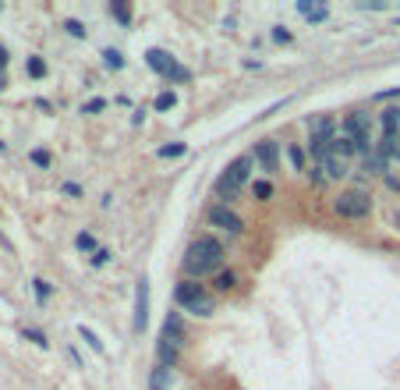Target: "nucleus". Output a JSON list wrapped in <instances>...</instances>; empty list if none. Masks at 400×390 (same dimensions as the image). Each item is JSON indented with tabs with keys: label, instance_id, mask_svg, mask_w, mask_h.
I'll return each instance as SVG.
<instances>
[{
	"label": "nucleus",
	"instance_id": "obj_36",
	"mask_svg": "<svg viewBox=\"0 0 400 390\" xmlns=\"http://www.w3.org/2000/svg\"><path fill=\"white\" fill-rule=\"evenodd\" d=\"M386 185H390L393 192H400V174H386Z\"/></svg>",
	"mask_w": 400,
	"mask_h": 390
},
{
	"label": "nucleus",
	"instance_id": "obj_9",
	"mask_svg": "<svg viewBox=\"0 0 400 390\" xmlns=\"http://www.w3.org/2000/svg\"><path fill=\"white\" fill-rule=\"evenodd\" d=\"M255 163L266 170V174H276L280 170V145H276L273 139H262V142H255Z\"/></svg>",
	"mask_w": 400,
	"mask_h": 390
},
{
	"label": "nucleus",
	"instance_id": "obj_34",
	"mask_svg": "<svg viewBox=\"0 0 400 390\" xmlns=\"http://www.w3.org/2000/svg\"><path fill=\"white\" fill-rule=\"evenodd\" d=\"M273 39H276V43H287V39H291V33H287V28L280 25V28H276V33H273Z\"/></svg>",
	"mask_w": 400,
	"mask_h": 390
},
{
	"label": "nucleus",
	"instance_id": "obj_30",
	"mask_svg": "<svg viewBox=\"0 0 400 390\" xmlns=\"http://www.w3.org/2000/svg\"><path fill=\"white\" fill-rule=\"evenodd\" d=\"M25 337L33 341V344H39V348H46V337L39 334V330H25Z\"/></svg>",
	"mask_w": 400,
	"mask_h": 390
},
{
	"label": "nucleus",
	"instance_id": "obj_7",
	"mask_svg": "<svg viewBox=\"0 0 400 390\" xmlns=\"http://www.w3.org/2000/svg\"><path fill=\"white\" fill-rule=\"evenodd\" d=\"M340 135H347L361 153H372V135H368V121H365V114H347L344 117V125H340Z\"/></svg>",
	"mask_w": 400,
	"mask_h": 390
},
{
	"label": "nucleus",
	"instance_id": "obj_21",
	"mask_svg": "<svg viewBox=\"0 0 400 390\" xmlns=\"http://www.w3.org/2000/svg\"><path fill=\"white\" fill-rule=\"evenodd\" d=\"M103 61H107V68H125V57H120V50H103Z\"/></svg>",
	"mask_w": 400,
	"mask_h": 390
},
{
	"label": "nucleus",
	"instance_id": "obj_1",
	"mask_svg": "<svg viewBox=\"0 0 400 390\" xmlns=\"http://www.w3.org/2000/svg\"><path fill=\"white\" fill-rule=\"evenodd\" d=\"M224 263H227V249L212 234H202L184 252V274H188V281H202L209 274H220Z\"/></svg>",
	"mask_w": 400,
	"mask_h": 390
},
{
	"label": "nucleus",
	"instance_id": "obj_27",
	"mask_svg": "<svg viewBox=\"0 0 400 390\" xmlns=\"http://www.w3.org/2000/svg\"><path fill=\"white\" fill-rule=\"evenodd\" d=\"M64 28H68V33H71L75 39H85V25H82V21H75V18H71V21H64Z\"/></svg>",
	"mask_w": 400,
	"mask_h": 390
},
{
	"label": "nucleus",
	"instance_id": "obj_14",
	"mask_svg": "<svg viewBox=\"0 0 400 390\" xmlns=\"http://www.w3.org/2000/svg\"><path fill=\"white\" fill-rule=\"evenodd\" d=\"M376 153L390 163V160H400V145H397V139H383V142L376 145Z\"/></svg>",
	"mask_w": 400,
	"mask_h": 390
},
{
	"label": "nucleus",
	"instance_id": "obj_20",
	"mask_svg": "<svg viewBox=\"0 0 400 390\" xmlns=\"http://www.w3.org/2000/svg\"><path fill=\"white\" fill-rule=\"evenodd\" d=\"M252 195H255L259 202H266V199L273 195V185H269V181H255V185H252Z\"/></svg>",
	"mask_w": 400,
	"mask_h": 390
},
{
	"label": "nucleus",
	"instance_id": "obj_38",
	"mask_svg": "<svg viewBox=\"0 0 400 390\" xmlns=\"http://www.w3.org/2000/svg\"><path fill=\"white\" fill-rule=\"evenodd\" d=\"M8 85V78H4V71H0V89H4Z\"/></svg>",
	"mask_w": 400,
	"mask_h": 390
},
{
	"label": "nucleus",
	"instance_id": "obj_22",
	"mask_svg": "<svg viewBox=\"0 0 400 390\" xmlns=\"http://www.w3.org/2000/svg\"><path fill=\"white\" fill-rule=\"evenodd\" d=\"M25 68H28V75H33V78H43V75H46V64L39 61V57H28Z\"/></svg>",
	"mask_w": 400,
	"mask_h": 390
},
{
	"label": "nucleus",
	"instance_id": "obj_25",
	"mask_svg": "<svg viewBox=\"0 0 400 390\" xmlns=\"http://www.w3.org/2000/svg\"><path fill=\"white\" fill-rule=\"evenodd\" d=\"M110 15H113V18H117V21H125V25H128V21H131V11H128V8H125V4H110Z\"/></svg>",
	"mask_w": 400,
	"mask_h": 390
},
{
	"label": "nucleus",
	"instance_id": "obj_35",
	"mask_svg": "<svg viewBox=\"0 0 400 390\" xmlns=\"http://www.w3.org/2000/svg\"><path fill=\"white\" fill-rule=\"evenodd\" d=\"M107 107V100H92L89 107H85V114H96V110H103Z\"/></svg>",
	"mask_w": 400,
	"mask_h": 390
},
{
	"label": "nucleus",
	"instance_id": "obj_12",
	"mask_svg": "<svg viewBox=\"0 0 400 390\" xmlns=\"http://www.w3.org/2000/svg\"><path fill=\"white\" fill-rule=\"evenodd\" d=\"M319 167L326 170V177H329V181H340V177H347V174H351L347 160H340V157H333V153H329V157H326V160H322Z\"/></svg>",
	"mask_w": 400,
	"mask_h": 390
},
{
	"label": "nucleus",
	"instance_id": "obj_31",
	"mask_svg": "<svg viewBox=\"0 0 400 390\" xmlns=\"http://www.w3.org/2000/svg\"><path fill=\"white\" fill-rule=\"evenodd\" d=\"M33 163H39V167H50V153H43V149H36V153H33Z\"/></svg>",
	"mask_w": 400,
	"mask_h": 390
},
{
	"label": "nucleus",
	"instance_id": "obj_37",
	"mask_svg": "<svg viewBox=\"0 0 400 390\" xmlns=\"http://www.w3.org/2000/svg\"><path fill=\"white\" fill-rule=\"evenodd\" d=\"M8 68V46H0V71Z\"/></svg>",
	"mask_w": 400,
	"mask_h": 390
},
{
	"label": "nucleus",
	"instance_id": "obj_3",
	"mask_svg": "<svg viewBox=\"0 0 400 390\" xmlns=\"http://www.w3.org/2000/svg\"><path fill=\"white\" fill-rule=\"evenodd\" d=\"M174 302H177L184 312L202 316V319H209L212 312H217V298H212L199 281H188V277H184V281L174 287Z\"/></svg>",
	"mask_w": 400,
	"mask_h": 390
},
{
	"label": "nucleus",
	"instance_id": "obj_29",
	"mask_svg": "<svg viewBox=\"0 0 400 390\" xmlns=\"http://www.w3.org/2000/svg\"><path fill=\"white\" fill-rule=\"evenodd\" d=\"M309 181H312V185H322V181H326V170H322L319 163H316V167L309 170Z\"/></svg>",
	"mask_w": 400,
	"mask_h": 390
},
{
	"label": "nucleus",
	"instance_id": "obj_19",
	"mask_svg": "<svg viewBox=\"0 0 400 390\" xmlns=\"http://www.w3.org/2000/svg\"><path fill=\"white\" fill-rule=\"evenodd\" d=\"M287 160L294 170H304V149L301 145H287Z\"/></svg>",
	"mask_w": 400,
	"mask_h": 390
},
{
	"label": "nucleus",
	"instance_id": "obj_11",
	"mask_svg": "<svg viewBox=\"0 0 400 390\" xmlns=\"http://www.w3.org/2000/svg\"><path fill=\"white\" fill-rule=\"evenodd\" d=\"M379 128H383V139H397L400 135V107H386L379 114Z\"/></svg>",
	"mask_w": 400,
	"mask_h": 390
},
{
	"label": "nucleus",
	"instance_id": "obj_32",
	"mask_svg": "<svg viewBox=\"0 0 400 390\" xmlns=\"http://www.w3.org/2000/svg\"><path fill=\"white\" fill-rule=\"evenodd\" d=\"M107 259H110V252H107V249H96V256H92V266H103Z\"/></svg>",
	"mask_w": 400,
	"mask_h": 390
},
{
	"label": "nucleus",
	"instance_id": "obj_24",
	"mask_svg": "<svg viewBox=\"0 0 400 390\" xmlns=\"http://www.w3.org/2000/svg\"><path fill=\"white\" fill-rule=\"evenodd\" d=\"M174 103H177V96H174V93H160V96H156V103H152V107H156V110H170Z\"/></svg>",
	"mask_w": 400,
	"mask_h": 390
},
{
	"label": "nucleus",
	"instance_id": "obj_28",
	"mask_svg": "<svg viewBox=\"0 0 400 390\" xmlns=\"http://www.w3.org/2000/svg\"><path fill=\"white\" fill-rule=\"evenodd\" d=\"M33 287H36V298H39V302H46V298H50V284H46V281H33Z\"/></svg>",
	"mask_w": 400,
	"mask_h": 390
},
{
	"label": "nucleus",
	"instance_id": "obj_13",
	"mask_svg": "<svg viewBox=\"0 0 400 390\" xmlns=\"http://www.w3.org/2000/svg\"><path fill=\"white\" fill-rule=\"evenodd\" d=\"M354 153H358V145H354L347 135H336V139H333V157H340V160H351Z\"/></svg>",
	"mask_w": 400,
	"mask_h": 390
},
{
	"label": "nucleus",
	"instance_id": "obj_15",
	"mask_svg": "<svg viewBox=\"0 0 400 390\" xmlns=\"http://www.w3.org/2000/svg\"><path fill=\"white\" fill-rule=\"evenodd\" d=\"M365 170H368V174H390V170H386V160L376 153V149H372V153H365Z\"/></svg>",
	"mask_w": 400,
	"mask_h": 390
},
{
	"label": "nucleus",
	"instance_id": "obj_5",
	"mask_svg": "<svg viewBox=\"0 0 400 390\" xmlns=\"http://www.w3.org/2000/svg\"><path fill=\"white\" fill-rule=\"evenodd\" d=\"M333 213L344 217V220H365L368 213H372V195H368L365 188H347L333 199Z\"/></svg>",
	"mask_w": 400,
	"mask_h": 390
},
{
	"label": "nucleus",
	"instance_id": "obj_8",
	"mask_svg": "<svg viewBox=\"0 0 400 390\" xmlns=\"http://www.w3.org/2000/svg\"><path fill=\"white\" fill-rule=\"evenodd\" d=\"M206 220H209V227H220V231H227V234H244V220L234 213L230 206H224V202H217V206H209V213H206Z\"/></svg>",
	"mask_w": 400,
	"mask_h": 390
},
{
	"label": "nucleus",
	"instance_id": "obj_17",
	"mask_svg": "<svg viewBox=\"0 0 400 390\" xmlns=\"http://www.w3.org/2000/svg\"><path fill=\"white\" fill-rule=\"evenodd\" d=\"M234 284H237V274H234V269H220L217 281H212V287H217V291H230Z\"/></svg>",
	"mask_w": 400,
	"mask_h": 390
},
{
	"label": "nucleus",
	"instance_id": "obj_10",
	"mask_svg": "<svg viewBox=\"0 0 400 390\" xmlns=\"http://www.w3.org/2000/svg\"><path fill=\"white\" fill-rule=\"evenodd\" d=\"M145 323H149V281L142 277L135 287V330L138 334L145 330Z\"/></svg>",
	"mask_w": 400,
	"mask_h": 390
},
{
	"label": "nucleus",
	"instance_id": "obj_23",
	"mask_svg": "<svg viewBox=\"0 0 400 390\" xmlns=\"http://www.w3.org/2000/svg\"><path fill=\"white\" fill-rule=\"evenodd\" d=\"M75 245H78L82 252H92V249H96V238H92V234H85V231H82V234L75 238Z\"/></svg>",
	"mask_w": 400,
	"mask_h": 390
},
{
	"label": "nucleus",
	"instance_id": "obj_2",
	"mask_svg": "<svg viewBox=\"0 0 400 390\" xmlns=\"http://www.w3.org/2000/svg\"><path fill=\"white\" fill-rule=\"evenodd\" d=\"M252 167H255V157H237V160H230L227 167H224V174L217 177V195H220V202L224 206H230L234 199H237V192L248 185V177H252Z\"/></svg>",
	"mask_w": 400,
	"mask_h": 390
},
{
	"label": "nucleus",
	"instance_id": "obj_18",
	"mask_svg": "<svg viewBox=\"0 0 400 390\" xmlns=\"http://www.w3.org/2000/svg\"><path fill=\"white\" fill-rule=\"evenodd\" d=\"M78 334H82V341L92 348V351H96V355H107V348H103V341L96 337V334H92V330L89 326H78Z\"/></svg>",
	"mask_w": 400,
	"mask_h": 390
},
{
	"label": "nucleus",
	"instance_id": "obj_33",
	"mask_svg": "<svg viewBox=\"0 0 400 390\" xmlns=\"http://www.w3.org/2000/svg\"><path fill=\"white\" fill-rule=\"evenodd\" d=\"M326 15H329L326 8H312V11H309V18H312V21H326Z\"/></svg>",
	"mask_w": 400,
	"mask_h": 390
},
{
	"label": "nucleus",
	"instance_id": "obj_39",
	"mask_svg": "<svg viewBox=\"0 0 400 390\" xmlns=\"http://www.w3.org/2000/svg\"><path fill=\"white\" fill-rule=\"evenodd\" d=\"M393 227H400V213H397V217H393Z\"/></svg>",
	"mask_w": 400,
	"mask_h": 390
},
{
	"label": "nucleus",
	"instance_id": "obj_6",
	"mask_svg": "<svg viewBox=\"0 0 400 390\" xmlns=\"http://www.w3.org/2000/svg\"><path fill=\"white\" fill-rule=\"evenodd\" d=\"M145 64L156 71V75H163V78H170V82H188L192 75H188V68H181L170 53H163V50H149L145 53Z\"/></svg>",
	"mask_w": 400,
	"mask_h": 390
},
{
	"label": "nucleus",
	"instance_id": "obj_26",
	"mask_svg": "<svg viewBox=\"0 0 400 390\" xmlns=\"http://www.w3.org/2000/svg\"><path fill=\"white\" fill-rule=\"evenodd\" d=\"M184 149H188L184 142H174V145H160V157H181Z\"/></svg>",
	"mask_w": 400,
	"mask_h": 390
},
{
	"label": "nucleus",
	"instance_id": "obj_16",
	"mask_svg": "<svg viewBox=\"0 0 400 390\" xmlns=\"http://www.w3.org/2000/svg\"><path fill=\"white\" fill-rule=\"evenodd\" d=\"M149 387H152V390H167V387H170V369H167V366H156V369H152Z\"/></svg>",
	"mask_w": 400,
	"mask_h": 390
},
{
	"label": "nucleus",
	"instance_id": "obj_4",
	"mask_svg": "<svg viewBox=\"0 0 400 390\" xmlns=\"http://www.w3.org/2000/svg\"><path fill=\"white\" fill-rule=\"evenodd\" d=\"M181 344H184V319H181V312H167V319H163V334H160V366H174L177 362V351H181Z\"/></svg>",
	"mask_w": 400,
	"mask_h": 390
}]
</instances>
